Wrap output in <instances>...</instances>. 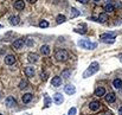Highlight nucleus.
Listing matches in <instances>:
<instances>
[{
  "label": "nucleus",
  "mask_w": 122,
  "mask_h": 115,
  "mask_svg": "<svg viewBox=\"0 0 122 115\" xmlns=\"http://www.w3.org/2000/svg\"><path fill=\"white\" fill-rule=\"evenodd\" d=\"M98 69H100V64H98L97 62H92V63L89 65V68L84 71V74H83V78H88V77H90L91 75L96 74V73L98 71Z\"/></svg>",
  "instance_id": "f257e3e1"
},
{
  "label": "nucleus",
  "mask_w": 122,
  "mask_h": 115,
  "mask_svg": "<svg viewBox=\"0 0 122 115\" xmlns=\"http://www.w3.org/2000/svg\"><path fill=\"white\" fill-rule=\"evenodd\" d=\"M83 49H86V50H94L96 46H97V44L96 43H91L90 40H88V39H81V40H78V43H77Z\"/></svg>",
  "instance_id": "f03ea898"
},
{
  "label": "nucleus",
  "mask_w": 122,
  "mask_h": 115,
  "mask_svg": "<svg viewBox=\"0 0 122 115\" xmlns=\"http://www.w3.org/2000/svg\"><path fill=\"white\" fill-rule=\"evenodd\" d=\"M55 58L58 61V62H65L68 58H69V53L66 50H58L56 53H55Z\"/></svg>",
  "instance_id": "7ed1b4c3"
},
{
  "label": "nucleus",
  "mask_w": 122,
  "mask_h": 115,
  "mask_svg": "<svg viewBox=\"0 0 122 115\" xmlns=\"http://www.w3.org/2000/svg\"><path fill=\"white\" fill-rule=\"evenodd\" d=\"M100 40L102 43H107V44H113L115 42V36L112 33H103L100 36Z\"/></svg>",
  "instance_id": "20e7f679"
},
{
  "label": "nucleus",
  "mask_w": 122,
  "mask_h": 115,
  "mask_svg": "<svg viewBox=\"0 0 122 115\" xmlns=\"http://www.w3.org/2000/svg\"><path fill=\"white\" fill-rule=\"evenodd\" d=\"M52 99H53V101H55L56 105H62V103L64 102V97H63V95H62L61 93H56V94L52 96Z\"/></svg>",
  "instance_id": "39448f33"
},
{
  "label": "nucleus",
  "mask_w": 122,
  "mask_h": 115,
  "mask_svg": "<svg viewBox=\"0 0 122 115\" xmlns=\"http://www.w3.org/2000/svg\"><path fill=\"white\" fill-rule=\"evenodd\" d=\"M5 103H6L7 107H14V106H17V101H15V99L13 96H8L5 100Z\"/></svg>",
  "instance_id": "423d86ee"
},
{
  "label": "nucleus",
  "mask_w": 122,
  "mask_h": 115,
  "mask_svg": "<svg viewBox=\"0 0 122 115\" xmlns=\"http://www.w3.org/2000/svg\"><path fill=\"white\" fill-rule=\"evenodd\" d=\"M64 90H65V93H66L68 95H74V94L76 93V88H75V85H72V84H68V85L64 88Z\"/></svg>",
  "instance_id": "0eeeda50"
},
{
  "label": "nucleus",
  "mask_w": 122,
  "mask_h": 115,
  "mask_svg": "<svg viewBox=\"0 0 122 115\" xmlns=\"http://www.w3.org/2000/svg\"><path fill=\"white\" fill-rule=\"evenodd\" d=\"M89 108H90V110L96 112V110H98V109L101 108V103H100V102H97V101H92V102H90Z\"/></svg>",
  "instance_id": "6e6552de"
},
{
  "label": "nucleus",
  "mask_w": 122,
  "mask_h": 115,
  "mask_svg": "<svg viewBox=\"0 0 122 115\" xmlns=\"http://www.w3.org/2000/svg\"><path fill=\"white\" fill-rule=\"evenodd\" d=\"M24 45V39H17L12 43V47L13 49H21V46Z\"/></svg>",
  "instance_id": "1a4fd4ad"
},
{
  "label": "nucleus",
  "mask_w": 122,
  "mask_h": 115,
  "mask_svg": "<svg viewBox=\"0 0 122 115\" xmlns=\"http://www.w3.org/2000/svg\"><path fill=\"white\" fill-rule=\"evenodd\" d=\"M14 62H15V57L13 55H7L5 57V63L7 65H12V64H14Z\"/></svg>",
  "instance_id": "9d476101"
},
{
  "label": "nucleus",
  "mask_w": 122,
  "mask_h": 115,
  "mask_svg": "<svg viewBox=\"0 0 122 115\" xmlns=\"http://www.w3.org/2000/svg\"><path fill=\"white\" fill-rule=\"evenodd\" d=\"M115 100H116V95H115L114 93H108V94H106V101H107V102L113 103V102H115Z\"/></svg>",
  "instance_id": "9b49d317"
},
{
  "label": "nucleus",
  "mask_w": 122,
  "mask_h": 115,
  "mask_svg": "<svg viewBox=\"0 0 122 115\" xmlns=\"http://www.w3.org/2000/svg\"><path fill=\"white\" fill-rule=\"evenodd\" d=\"M51 84H52V87H59V85L62 84V78H61L59 76H55V77H52Z\"/></svg>",
  "instance_id": "f8f14e48"
},
{
  "label": "nucleus",
  "mask_w": 122,
  "mask_h": 115,
  "mask_svg": "<svg viewBox=\"0 0 122 115\" xmlns=\"http://www.w3.org/2000/svg\"><path fill=\"white\" fill-rule=\"evenodd\" d=\"M19 23H20V18H19L18 16H11V17H10V24H11V25H14V26H15V25H18Z\"/></svg>",
  "instance_id": "ddd939ff"
},
{
  "label": "nucleus",
  "mask_w": 122,
  "mask_h": 115,
  "mask_svg": "<svg viewBox=\"0 0 122 115\" xmlns=\"http://www.w3.org/2000/svg\"><path fill=\"white\" fill-rule=\"evenodd\" d=\"M14 8H17V10H19V11L24 10V8H25L24 1H23V0H17V1L14 2Z\"/></svg>",
  "instance_id": "4468645a"
},
{
  "label": "nucleus",
  "mask_w": 122,
  "mask_h": 115,
  "mask_svg": "<svg viewBox=\"0 0 122 115\" xmlns=\"http://www.w3.org/2000/svg\"><path fill=\"white\" fill-rule=\"evenodd\" d=\"M27 57H29V58H27L29 62H31V63H36V62L38 61V55L35 53V52H30Z\"/></svg>",
  "instance_id": "2eb2a0df"
},
{
  "label": "nucleus",
  "mask_w": 122,
  "mask_h": 115,
  "mask_svg": "<svg viewBox=\"0 0 122 115\" xmlns=\"http://www.w3.org/2000/svg\"><path fill=\"white\" fill-rule=\"evenodd\" d=\"M104 95H106V90H104L103 87H98V88L95 90V96L101 97V96H104Z\"/></svg>",
  "instance_id": "dca6fc26"
},
{
  "label": "nucleus",
  "mask_w": 122,
  "mask_h": 115,
  "mask_svg": "<svg viewBox=\"0 0 122 115\" xmlns=\"http://www.w3.org/2000/svg\"><path fill=\"white\" fill-rule=\"evenodd\" d=\"M50 46L49 45H41V55H44V56H47L49 53H50Z\"/></svg>",
  "instance_id": "f3484780"
},
{
  "label": "nucleus",
  "mask_w": 122,
  "mask_h": 115,
  "mask_svg": "<svg viewBox=\"0 0 122 115\" xmlns=\"http://www.w3.org/2000/svg\"><path fill=\"white\" fill-rule=\"evenodd\" d=\"M32 97H33V96H32V94L26 93V94H24V95H23V99H21V100H23V102H24V103H29V102H31Z\"/></svg>",
  "instance_id": "a211bd4d"
},
{
  "label": "nucleus",
  "mask_w": 122,
  "mask_h": 115,
  "mask_svg": "<svg viewBox=\"0 0 122 115\" xmlns=\"http://www.w3.org/2000/svg\"><path fill=\"white\" fill-rule=\"evenodd\" d=\"M25 74L27 77H33L35 76V69L32 67H26L25 68Z\"/></svg>",
  "instance_id": "6ab92c4d"
},
{
  "label": "nucleus",
  "mask_w": 122,
  "mask_h": 115,
  "mask_svg": "<svg viewBox=\"0 0 122 115\" xmlns=\"http://www.w3.org/2000/svg\"><path fill=\"white\" fill-rule=\"evenodd\" d=\"M107 20H108V14L107 13H101L97 18V21H100V23H106Z\"/></svg>",
  "instance_id": "aec40b11"
},
{
  "label": "nucleus",
  "mask_w": 122,
  "mask_h": 115,
  "mask_svg": "<svg viewBox=\"0 0 122 115\" xmlns=\"http://www.w3.org/2000/svg\"><path fill=\"white\" fill-rule=\"evenodd\" d=\"M103 10L106 11V13H110V12H113L114 11V6H113V4L110 2V4H106L104 5V7H103Z\"/></svg>",
  "instance_id": "412c9836"
},
{
  "label": "nucleus",
  "mask_w": 122,
  "mask_h": 115,
  "mask_svg": "<svg viewBox=\"0 0 122 115\" xmlns=\"http://www.w3.org/2000/svg\"><path fill=\"white\" fill-rule=\"evenodd\" d=\"M113 84H114V87H115L116 89H121L122 88V79H120V78H115V79L113 81Z\"/></svg>",
  "instance_id": "4be33fe9"
},
{
  "label": "nucleus",
  "mask_w": 122,
  "mask_h": 115,
  "mask_svg": "<svg viewBox=\"0 0 122 115\" xmlns=\"http://www.w3.org/2000/svg\"><path fill=\"white\" fill-rule=\"evenodd\" d=\"M65 20H66V17H65L64 14H59V16H57V18H56L57 24H62V23H64Z\"/></svg>",
  "instance_id": "5701e85b"
},
{
  "label": "nucleus",
  "mask_w": 122,
  "mask_h": 115,
  "mask_svg": "<svg viewBox=\"0 0 122 115\" xmlns=\"http://www.w3.org/2000/svg\"><path fill=\"white\" fill-rule=\"evenodd\" d=\"M70 76H71V70L65 69V70L62 71V77H64V78H69Z\"/></svg>",
  "instance_id": "b1692460"
},
{
  "label": "nucleus",
  "mask_w": 122,
  "mask_h": 115,
  "mask_svg": "<svg viewBox=\"0 0 122 115\" xmlns=\"http://www.w3.org/2000/svg\"><path fill=\"white\" fill-rule=\"evenodd\" d=\"M81 13H80V11H77L75 7H72L71 8V14H70V17L71 18H75V17H77V16H80Z\"/></svg>",
  "instance_id": "393cba45"
},
{
  "label": "nucleus",
  "mask_w": 122,
  "mask_h": 115,
  "mask_svg": "<svg viewBox=\"0 0 122 115\" xmlns=\"http://www.w3.org/2000/svg\"><path fill=\"white\" fill-rule=\"evenodd\" d=\"M19 88H20V89H25V88H27V81L21 79L20 83H19Z\"/></svg>",
  "instance_id": "a878e982"
},
{
  "label": "nucleus",
  "mask_w": 122,
  "mask_h": 115,
  "mask_svg": "<svg viewBox=\"0 0 122 115\" xmlns=\"http://www.w3.org/2000/svg\"><path fill=\"white\" fill-rule=\"evenodd\" d=\"M44 99H45V105H44V106H45V108H47V107L50 106V102H51V99H50V97H49V96H47L46 94H45V96H44Z\"/></svg>",
  "instance_id": "bb28decb"
},
{
  "label": "nucleus",
  "mask_w": 122,
  "mask_h": 115,
  "mask_svg": "<svg viewBox=\"0 0 122 115\" xmlns=\"http://www.w3.org/2000/svg\"><path fill=\"white\" fill-rule=\"evenodd\" d=\"M47 26H49V23L46 20H41V23H39V27H41V29H45Z\"/></svg>",
  "instance_id": "cd10ccee"
},
{
  "label": "nucleus",
  "mask_w": 122,
  "mask_h": 115,
  "mask_svg": "<svg viewBox=\"0 0 122 115\" xmlns=\"http://www.w3.org/2000/svg\"><path fill=\"white\" fill-rule=\"evenodd\" d=\"M75 32L81 33V35H84V33L86 32V30H85V27H83V29H75Z\"/></svg>",
  "instance_id": "c85d7f7f"
},
{
  "label": "nucleus",
  "mask_w": 122,
  "mask_h": 115,
  "mask_svg": "<svg viewBox=\"0 0 122 115\" xmlns=\"http://www.w3.org/2000/svg\"><path fill=\"white\" fill-rule=\"evenodd\" d=\"M75 114H76V108H75V107L70 108V110H69V115H75Z\"/></svg>",
  "instance_id": "c756f323"
},
{
  "label": "nucleus",
  "mask_w": 122,
  "mask_h": 115,
  "mask_svg": "<svg viewBox=\"0 0 122 115\" xmlns=\"http://www.w3.org/2000/svg\"><path fill=\"white\" fill-rule=\"evenodd\" d=\"M46 76H47V74H46V73H44V74L41 73V79H44V81H45V79H46Z\"/></svg>",
  "instance_id": "7c9ffc66"
},
{
  "label": "nucleus",
  "mask_w": 122,
  "mask_h": 115,
  "mask_svg": "<svg viewBox=\"0 0 122 115\" xmlns=\"http://www.w3.org/2000/svg\"><path fill=\"white\" fill-rule=\"evenodd\" d=\"M78 1H80L81 4H88V1H89V0H78Z\"/></svg>",
  "instance_id": "2f4dec72"
},
{
  "label": "nucleus",
  "mask_w": 122,
  "mask_h": 115,
  "mask_svg": "<svg viewBox=\"0 0 122 115\" xmlns=\"http://www.w3.org/2000/svg\"><path fill=\"white\" fill-rule=\"evenodd\" d=\"M119 114L122 115V107H120V109H119Z\"/></svg>",
  "instance_id": "473e14b6"
},
{
  "label": "nucleus",
  "mask_w": 122,
  "mask_h": 115,
  "mask_svg": "<svg viewBox=\"0 0 122 115\" xmlns=\"http://www.w3.org/2000/svg\"><path fill=\"white\" fill-rule=\"evenodd\" d=\"M27 1H30V2H32V4H33V2H36L37 0H27Z\"/></svg>",
  "instance_id": "72a5a7b5"
},
{
  "label": "nucleus",
  "mask_w": 122,
  "mask_h": 115,
  "mask_svg": "<svg viewBox=\"0 0 122 115\" xmlns=\"http://www.w3.org/2000/svg\"><path fill=\"white\" fill-rule=\"evenodd\" d=\"M112 1H113V0H107V4H110Z\"/></svg>",
  "instance_id": "f704fd0d"
},
{
  "label": "nucleus",
  "mask_w": 122,
  "mask_h": 115,
  "mask_svg": "<svg viewBox=\"0 0 122 115\" xmlns=\"http://www.w3.org/2000/svg\"><path fill=\"white\" fill-rule=\"evenodd\" d=\"M94 1H96V2H98V1H101V0H94Z\"/></svg>",
  "instance_id": "c9c22d12"
},
{
  "label": "nucleus",
  "mask_w": 122,
  "mask_h": 115,
  "mask_svg": "<svg viewBox=\"0 0 122 115\" xmlns=\"http://www.w3.org/2000/svg\"><path fill=\"white\" fill-rule=\"evenodd\" d=\"M0 115H2V114H0Z\"/></svg>",
  "instance_id": "e433bc0d"
}]
</instances>
